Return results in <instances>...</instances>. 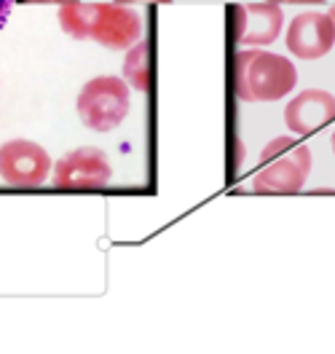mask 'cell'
Masks as SVG:
<instances>
[{
    "mask_svg": "<svg viewBox=\"0 0 335 354\" xmlns=\"http://www.w3.org/2000/svg\"><path fill=\"white\" fill-rule=\"evenodd\" d=\"M145 57H148V46L140 41L129 48L126 62H124V75L137 91H148V62H145Z\"/></svg>",
    "mask_w": 335,
    "mask_h": 354,
    "instance_id": "cell-10",
    "label": "cell"
},
{
    "mask_svg": "<svg viewBox=\"0 0 335 354\" xmlns=\"http://www.w3.org/2000/svg\"><path fill=\"white\" fill-rule=\"evenodd\" d=\"M27 3H75V0H27Z\"/></svg>",
    "mask_w": 335,
    "mask_h": 354,
    "instance_id": "cell-13",
    "label": "cell"
},
{
    "mask_svg": "<svg viewBox=\"0 0 335 354\" xmlns=\"http://www.w3.org/2000/svg\"><path fill=\"white\" fill-rule=\"evenodd\" d=\"M59 27L78 41L129 51L142 38V14L124 3H62Z\"/></svg>",
    "mask_w": 335,
    "mask_h": 354,
    "instance_id": "cell-1",
    "label": "cell"
},
{
    "mask_svg": "<svg viewBox=\"0 0 335 354\" xmlns=\"http://www.w3.org/2000/svg\"><path fill=\"white\" fill-rule=\"evenodd\" d=\"M51 175V158L38 142L11 140L0 148V177L8 185H44Z\"/></svg>",
    "mask_w": 335,
    "mask_h": 354,
    "instance_id": "cell-6",
    "label": "cell"
},
{
    "mask_svg": "<svg viewBox=\"0 0 335 354\" xmlns=\"http://www.w3.org/2000/svg\"><path fill=\"white\" fill-rule=\"evenodd\" d=\"M333 153H335V132H333Z\"/></svg>",
    "mask_w": 335,
    "mask_h": 354,
    "instance_id": "cell-16",
    "label": "cell"
},
{
    "mask_svg": "<svg viewBox=\"0 0 335 354\" xmlns=\"http://www.w3.org/2000/svg\"><path fill=\"white\" fill-rule=\"evenodd\" d=\"M113 177L111 161L99 148H75L51 167V180L59 188H102Z\"/></svg>",
    "mask_w": 335,
    "mask_h": 354,
    "instance_id": "cell-5",
    "label": "cell"
},
{
    "mask_svg": "<svg viewBox=\"0 0 335 354\" xmlns=\"http://www.w3.org/2000/svg\"><path fill=\"white\" fill-rule=\"evenodd\" d=\"M295 84L298 70L290 59L260 48H247L236 54L233 88L242 102H276L290 94Z\"/></svg>",
    "mask_w": 335,
    "mask_h": 354,
    "instance_id": "cell-2",
    "label": "cell"
},
{
    "mask_svg": "<svg viewBox=\"0 0 335 354\" xmlns=\"http://www.w3.org/2000/svg\"><path fill=\"white\" fill-rule=\"evenodd\" d=\"M335 46V27L330 14L306 11L298 14L287 27V48L298 59H319Z\"/></svg>",
    "mask_w": 335,
    "mask_h": 354,
    "instance_id": "cell-7",
    "label": "cell"
},
{
    "mask_svg": "<svg viewBox=\"0 0 335 354\" xmlns=\"http://www.w3.org/2000/svg\"><path fill=\"white\" fill-rule=\"evenodd\" d=\"M115 3H124V6H129V3H169V0H115Z\"/></svg>",
    "mask_w": 335,
    "mask_h": 354,
    "instance_id": "cell-12",
    "label": "cell"
},
{
    "mask_svg": "<svg viewBox=\"0 0 335 354\" xmlns=\"http://www.w3.org/2000/svg\"><path fill=\"white\" fill-rule=\"evenodd\" d=\"M11 8H14V0H0V30H3V27H6V22H8Z\"/></svg>",
    "mask_w": 335,
    "mask_h": 354,
    "instance_id": "cell-11",
    "label": "cell"
},
{
    "mask_svg": "<svg viewBox=\"0 0 335 354\" xmlns=\"http://www.w3.org/2000/svg\"><path fill=\"white\" fill-rule=\"evenodd\" d=\"M335 118V97L322 88H306L285 108V124L295 134H312Z\"/></svg>",
    "mask_w": 335,
    "mask_h": 354,
    "instance_id": "cell-9",
    "label": "cell"
},
{
    "mask_svg": "<svg viewBox=\"0 0 335 354\" xmlns=\"http://www.w3.org/2000/svg\"><path fill=\"white\" fill-rule=\"evenodd\" d=\"M266 3H292V0H266Z\"/></svg>",
    "mask_w": 335,
    "mask_h": 354,
    "instance_id": "cell-15",
    "label": "cell"
},
{
    "mask_svg": "<svg viewBox=\"0 0 335 354\" xmlns=\"http://www.w3.org/2000/svg\"><path fill=\"white\" fill-rule=\"evenodd\" d=\"M312 172V151L300 142L263 161V169L255 175L252 188L258 194H298Z\"/></svg>",
    "mask_w": 335,
    "mask_h": 354,
    "instance_id": "cell-4",
    "label": "cell"
},
{
    "mask_svg": "<svg viewBox=\"0 0 335 354\" xmlns=\"http://www.w3.org/2000/svg\"><path fill=\"white\" fill-rule=\"evenodd\" d=\"M327 14H330V19H333V27H335V6L330 8V11H327Z\"/></svg>",
    "mask_w": 335,
    "mask_h": 354,
    "instance_id": "cell-14",
    "label": "cell"
},
{
    "mask_svg": "<svg viewBox=\"0 0 335 354\" xmlns=\"http://www.w3.org/2000/svg\"><path fill=\"white\" fill-rule=\"evenodd\" d=\"M78 115L94 132H113L132 108L129 100V84H124L115 75H99L91 78L78 94Z\"/></svg>",
    "mask_w": 335,
    "mask_h": 354,
    "instance_id": "cell-3",
    "label": "cell"
},
{
    "mask_svg": "<svg viewBox=\"0 0 335 354\" xmlns=\"http://www.w3.org/2000/svg\"><path fill=\"white\" fill-rule=\"evenodd\" d=\"M236 17V44L247 48H258V46L274 44L282 32L285 14L279 8V3H239L233 8Z\"/></svg>",
    "mask_w": 335,
    "mask_h": 354,
    "instance_id": "cell-8",
    "label": "cell"
}]
</instances>
